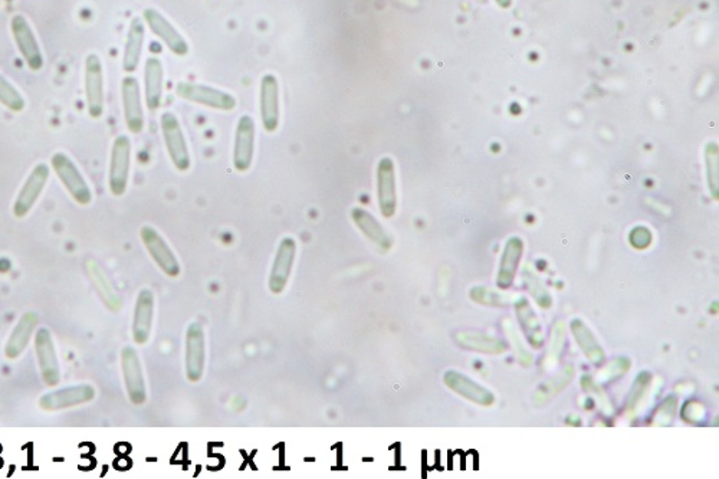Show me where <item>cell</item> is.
Here are the masks:
<instances>
[{
	"mask_svg": "<svg viewBox=\"0 0 719 479\" xmlns=\"http://www.w3.org/2000/svg\"><path fill=\"white\" fill-rule=\"evenodd\" d=\"M121 370L125 390L132 405L141 406L147 400L146 380L137 351L124 347L121 351Z\"/></svg>",
	"mask_w": 719,
	"mask_h": 479,
	"instance_id": "11",
	"label": "cell"
},
{
	"mask_svg": "<svg viewBox=\"0 0 719 479\" xmlns=\"http://www.w3.org/2000/svg\"><path fill=\"white\" fill-rule=\"evenodd\" d=\"M500 7H504V9H508V7H511L512 0H495Z\"/></svg>",
	"mask_w": 719,
	"mask_h": 479,
	"instance_id": "42",
	"label": "cell"
},
{
	"mask_svg": "<svg viewBox=\"0 0 719 479\" xmlns=\"http://www.w3.org/2000/svg\"><path fill=\"white\" fill-rule=\"evenodd\" d=\"M130 164H131V140L121 134L112 142L110 171H108V186L115 198L124 196L129 188Z\"/></svg>",
	"mask_w": 719,
	"mask_h": 479,
	"instance_id": "3",
	"label": "cell"
},
{
	"mask_svg": "<svg viewBox=\"0 0 719 479\" xmlns=\"http://www.w3.org/2000/svg\"><path fill=\"white\" fill-rule=\"evenodd\" d=\"M51 166L71 198L77 201L78 205H90L92 201V191L71 157L66 156L65 153H55L51 159Z\"/></svg>",
	"mask_w": 719,
	"mask_h": 479,
	"instance_id": "2",
	"label": "cell"
},
{
	"mask_svg": "<svg viewBox=\"0 0 719 479\" xmlns=\"http://www.w3.org/2000/svg\"><path fill=\"white\" fill-rule=\"evenodd\" d=\"M95 399V389L91 385H77L44 395L39 406L46 412L70 409V407L87 405Z\"/></svg>",
	"mask_w": 719,
	"mask_h": 479,
	"instance_id": "15",
	"label": "cell"
},
{
	"mask_svg": "<svg viewBox=\"0 0 719 479\" xmlns=\"http://www.w3.org/2000/svg\"><path fill=\"white\" fill-rule=\"evenodd\" d=\"M522 277H524L527 289H529L534 301L539 304V308H551V306H553V297L549 294V289L544 287L541 279H539V275L535 274L530 268H525Z\"/></svg>",
	"mask_w": 719,
	"mask_h": 479,
	"instance_id": "32",
	"label": "cell"
},
{
	"mask_svg": "<svg viewBox=\"0 0 719 479\" xmlns=\"http://www.w3.org/2000/svg\"><path fill=\"white\" fill-rule=\"evenodd\" d=\"M296 242L294 238L286 237L279 242L277 255L274 258V264H272L271 274H269V282L267 287L271 289L272 294H281L288 285L289 279H291L292 268L296 262Z\"/></svg>",
	"mask_w": 719,
	"mask_h": 479,
	"instance_id": "14",
	"label": "cell"
},
{
	"mask_svg": "<svg viewBox=\"0 0 719 479\" xmlns=\"http://www.w3.org/2000/svg\"><path fill=\"white\" fill-rule=\"evenodd\" d=\"M161 132H163L164 144L171 163L179 171H188L190 169V153L185 132L181 130L180 122L173 112H163L160 117Z\"/></svg>",
	"mask_w": 719,
	"mask_h": 479,
	"instance_id": "4",
	"label": "cell"
},
{
	"mask_svg": "<svg viewBox=\"0 0 719 479\" xmlns=\"http://www.w3.org/2000/svg\"><path fill=\"white\" fill-rule=\"evenodd\" d=\"M456 343L466 350L478 351L485 355H502L508 348L507 341L502 338L475 331H461L456 334Z\"/></svg>",
	"mask_w": 719,
	"mask_h": 479,
	"instance_id": "28",
	"label": "cell"
},
{
	"mask_svg": "<svg viewBox=\"0 0 719 479\" xmlns=\"http://www.w3.org/2000/svg\"><path fill=\"white\" fill-rule=\"evenodd\" d=\"M351 220L357 226L360 232L364 235L370 242L374 243L380 249L389 250L393 247V240L389 233L384 230L379 220H375L372 213L365 209L355 208L351 210Z\"/></svg>",
	"mask_w": 719,
	"mask_h": 479,
	"instance_id": "25",
	"label": "cell"
},
{
	"mask_svg": "<svg viewBox=\"0 0 719 479\" xmlns=\"http://www.w3.org/2000/svg\"><path fill=\"white\" fill-rule=\"evenodd\" d=\"M375 181H377V203L380 212L383 218L390 220L396 215L397 210L396 169H394V161L390 157H383L379 160Z\"/></svg>",
	"mask_w": 719,
	"mask_h": 479,
	"instance_id": "9",
	"label": "cell"
},
{
	"mask_svg": "<svg viewBox=\"0 0 719 479\" xmlns=\"http://www.w3.org/2000/svg\"><path fill=\"white\" fill-rule=\"evenodd\" d=\"M478 4H487V0H476Z\"/></svg>",
	"mask_w": 719,
	"mask_h": 479,
	"instance_id": "43",
	"label": "cell"
},
{
	"mask_svg": "<svg viewBox=\"0 0 719 479\" xmlns=\"http://www.w3.org/2000/svg\"><path fill=\"white\" fill-rule=\"evenodd\" d=\"M185 344L186 376L191 383L200 382L206 366V337L200 324L189 326Z\"/></svg>",
	"mask_w": 719,
	"mask_h": 479,
	"instance_id": "10",
	"label": "cell"
},
{
	"mask_svg": "<svg viewBox=\"0 0 719 479\" xmlns=\"http://www.w3.org/2000/svg\"><path fill=\"white\" fill-rule=\"evenodd\" d=\"M706 171H708L709 191L713 198L718 199L719 184V163H718V146L715 142H709L705 153Z\"/></svg>",
	"mask_w": 719,
	"mask_h": 479,
	"instance_id": "37",
	"label": "cell"
},
{
	"mask_svg": "<svg viewBox=\"0 0 719 479\" xmlns=\"http://www.w3.org/2000/svg\"><path fill=\"white\" fill-rule=\"evenodd\" d=\"M121 98L125 125L132 134H140L144 130L146 120H144L143 104H141V91H140L139 81L136 78H122Z\"/></svg>",
	"mask_w": 719,
	"mask_h": 479,
	"instance_id": "17",
	"label": "cell"
},
{
	"mask_svg": "<svg viewBox=\"0 0 719 479\" xmlns=\"http://www.w3.org/2000/svg\"><path fill=\"white\" fill-rule=\"evenodd\" d=\"M564 347H566V326L563 321H557L556 326L551 328L549 346L547 348L546 357L542 360V368L546 372H549L559 366Z\"/></svg>",
	"mask_w": 719,
	"mask_h": 479,
	"instance_id": "31",
	"label": "cell"
},
{
	"mask_svg": "<svg viewBox=\"0 0 719 479\" xmlns=\"http://www.w3.org/2000/svg\"><path fill=\"white\" fill-rule=\"evenodd\" d=\"M515 314H517L518 323L522 327L527 340L534 348H541L544 346V331L537 314L532 311L529 299L525 297L517 298L514 304Z\"/></svg>",
	"mask_w": 719,
	"mask_h": 479,
	"instance_id": "27",
	"label": "cell"
},
{
	"mask_svg": "<svg viewBox=\"0 0 719 479\" xmlns=\"http://www.w3.org/2000/svg\"><path fill=\"white\" fill-rule=\"evenodd\" d=\"M49 167L45 163H39L32 169L28 179L19 191L14 203V215L18 220H24L29 215L32 209L35 208L36 201L41 198L42 191H45L49 181Z\"/></svg>",
	"mask_w": 719,
	"mask_h": 479,
	"instance_id": "8",
	"label": "cell"
},
{
	"mask_svg": "<svg viewBox=\"0 0 719 479\" xmlns=\"http://www.w3.org/2000/svg\"><path fill=\"white\" fill-rule=\"evenodd\" d=\"M163 64L156 56H150L144 64V95L150 112H156L163 100Z\"/></svg>",
	"mask_w": 719,
	"mask_h": 479,
	"instance_id": "22",
	"label": "cell"
},
{
	"mask_svg": "<svg viewBox=\"0 0 719 479\" xmlns=\"http://www.w3.org/2000/svg\"><path fill=\"white\" fill-rule=\"evenodd\" d=\"M11 31L24 64L28 65L29 70L39 73L44 68L45 61L39 48L35 32L29 24L28 19L24 18V15H15L11 19Z\"/></svg>",
	"mask_w": 719,
	"mask_h": 479,
	"instance_id": "6",
	"label": "cell"
},
{
	"mask_svg": "<svg viewBox=\"0 0 719 479\" xmlns=\"http://www.w3.org/2000/svg\"><path fill=\"white\" fill-rule=\"evenodd\" d=\"M443 382H445L449 389L455 392L456 395L465 397V399L476 403V405H480V406H492L493 403H495V396H493L492 393H491L487 387L478 385V383L473 382L468 376L462 375V373H445V376H443Z\"/></svg>",
	"mask_w": 719,
	"mask_h": 479,
	"instance_id": "20",
	"label": "cell"
},
{
	"mask_svg": "<svg viewBox=\"0 0 719 479\" xmlns=\"http://www.w3.org/2000/svg\"><path fill=\"white\" fill-rule=\"evenodd\" d=\"M83 83L88 115L92 120H100L105 112L104 65L97 54H90L85 58Z\"/></svg>",
	"mask_w": 719,
	"mask_h": 479,
	"instance_id": "1",
	"label": "cell"
},
{
	"mask_svg": "<svg viewBox=\"0 0 719 479\" xmlns=\"http://www.w3.org/2000/svg\"><path fill=\"white\" fill-rule=\"evenodd\" d=\"M255 154V122L245 114L238 122L233 146V166L239 173L249 171Z\"/></svg>",
	"mask_w": 719,
	"mask_h": 479,
	"instance_id": "16",
	"label": "cell"
},
{
	"mask_svg": "<svg viewBox=\"0 0 719 479\" xmlns=\"http://www.w3.org/2000/svg\"><path fill=\"white\" fill-rule=\"evenodd\" d=\"M504 330L505 334L508 336V338H510V344H511L512 348H514V353L515 356H517L518 363H520L521 366H524V367H529V366H531V351H530L529 348H527V346H525L521 336L518 334L517 327H515V324L512 323L511 319H504Z\"/></svg>",
	"mask_w": 719,
	"mask_h": 479,
	"instance_id": "34",
	"label": "cell"
},
{
	"mask_svg": "<svg viewBox=\"0 0 719 479\" xmlns=\"http://www.w3.org/2000/svg\"><path fill=\"white\" fill-rule=\"evenodd\" d=\"M140 238L143 240L147 252L150 257L153 258L157 267L160 268L167 277L178 279L180 275V264H179L178 257L174 255L173 250L167 245L160 233L157 232L153 226L146 225L140 230Z\"/></svg>",
	"mask_w": 719,
	"mask_h": 479,
	"instance_id": "7",
	"label": "cell"
},
{
	"mask_svg": "<svg viewBox=\"0 0 719 479\" xmlns=\"http://www.w3.org/2000/svg\"><path fill=\"white\" fill-rule=\"evenodd\" d=\"M146 29L139 16L130 22L129 32L125 38L124 55H122V70L125 73H136L139 68L141 54H143Z\"/></svg>",
	"mask_w": 719,
	"mask_h": 479,
	"instance_id": "23",
	"label": "cell"
},
{
	"mask_svg": "<svg viewBox=\"0 0 719 479\" xmlns=\"http://www.w3.org/2000/svg\"><path fill=\"white\" fill-rule=\"evenodd\" d=\"M682 416L689 424H698L705 417V409L699 402H688L682 409Z\"/></svg>",
	"mask_w": 719,
	"mask_h": 479,
	"instance_id": "40",
	"label": "cell"
},
{
	"mask_svg": "<svg viewBox=\"0 0 719 479\" xmlns=\"http://www.w3.org/2000/svg\"><path fill=\"white\" fill-rule=\"evenodd\" d=\"M35 355L38 358L42 380L48 387H55L60 383V361L56 355L55 344L48 328H39L35 336Z\"/></svg>",
	"mask_w": 719,
	"mask_h": 479,
	"instance_id": "12",
	"label": "cell"
},
{
	"mask_svg": "<svg viewBox=\"0 0 719 479\" xmlns=\"http://www.w3.org/2000/svg\"><path fill=\"white\" fill-rule=\"evenodd\" d=\"M0 104L9 112H21L26 108V101L11 81L0 73Z\"/></svg>",
	"mask_w": 719,
	"mask_h": 479,
	"instance_id": "33",
	"label": "cell"
},
{
	"mask_svg": "<svg viewBox=\"0 0 719 479\" xmlns=\"http://www.w3.org/2000/svg\"><path fill=\"white\" fill-rule=\"evenodd\" d=\"M630 360L626 357H617L603 368L601 372L598 373V382H612L613 379H617L620 376L626 375L629 372Z\"/></svg>",
	"mask_w": 719,
	"mask_h": 479,
	"instance_id": "38",
	"label": "cell"
},
{
	"mask_svg": "<svg viewBox=\"0 0 719 479\" xmlns=\"http://www.w3.org/2000/svg\"><path fill=\"white\" fill-rule=\"evenodd\" d=\"M176 93L181 100L190 101L203 107L215 108L220 112H232L237 108V98L232 94L202 83L181 81L176 87Z\"/></svg>",
	"mask_w": 719,
	"mask_h": 479,
	"instance_id": "5",
	"label": "cell"
},
{
	"mask_svg": "<svg viewBox=\"0 0 719 479\" xmlns=\"http://www.w3.org/2000/svg\"><path fill=\"white\" fill-rule=\"evenodd\" d=\"M676 410H678V400H676V397H667V399L660 405L656 414H655V425H659V426L671 425L675 415H676Z\"/></svg>",
	"mask_w": 719,
	"mask_h": 479,
	"instance_id": "39",
	"label": "cell"
},
{
	"mask_svg": "<svg viewBox=\"0 0 719 479\" xmlns=\"http://www.w3.org/2000/svg\"><path fill=\"white\" fill-rule=\"evenodd\" d=\"M38 321V316L34 311H28V313H24L19 318L14 331L7 338L6 346H5V356H6V358L16 360V358L21 357L22 353L28 347L32 336L35 333Z\"/></svg>",
	"mask_w": 719,
	"mask_h": 479,
	"instance_id": "21",
	"label": "cell"
},
{
	"mask_svg": "<svg viewBox=\"0 0 719 479\" xmlns=\"http://www.w3.org/2000/svg\"><path fill=\"white\" fill-rule=\"evenodd\" d=\"M143 18L146 24H149L150 31L153 32L157 38H160L164 42V45L169 48L171 54L178 56L188 55V41L178 29L174 28L173 24L164 15H161L154 7H147V9H144Z\"/></svg>",
	"mask_w": 719,
	"mask_h": 479,
	"instance_id": "13",
	"label": "cell"
},
{
	"mask_svg": "<svg viewBox=\"0 0 719 479\" xmlns=\"http://www.w3.org/2000/svg\"><path fill=\"white\" fill-rule=\"evenodd\" d=\"M87 274L90 281L94 285L95 291L104 302L107 308L112 313H119L122 307L121 298L119 292L115 291L114 285L108 279L107 274L102 271V268L95 260H88Z\"/></svg>",
	"mask_w": 719,
	"mask_h": 479,
	"instance_id": "26",
	"label": "cell"
},
{
	"mask_svg": "<svg viewBox=\"0 0 719 479\" xmlns=\"http://www.w3.org/2000/svg\"><path fill=\"white\" fill-rule=\"evenodd\" d=\"M650 382H652V376L650 373L642 372L637 376L636 380L633 383L632 389H630L629 396L626 400V412L627 415L635 414V410L640 406L645 396H646L647 390H649Z\"/></svg>",
	"mask_w": 719,
	"mask_h": 479,
	"instance_id": "35",
	"label": "cell"
},
{
	"mask_svg": "<svg viewBox=\"0 0 719 479\" xmlns=\"http://www.w3.org/2000/svg\"><path fill=\"white\" fill-rule=\"evenodd\" d=\"M261 122L265 132H274L278 130L279 117V83L278 78L267 73L261 80Z\"/></svg>",
	"mask_w": 719,
	"mask_h": 479,
	"instance_id": "18",
	"label": "cell"
},
{
	"mask_svg": "<svg viewBox=\"0 0 719 479\" xmlns=\"http://www.w3.org/2000/svg\"><path fill=\"white\" fill-rule=\"evenodd\" d=\"M630 243L637 249H645L652 243V233L647 228H636L630 233Z\"/></svg>",
	"mask_w": 719,
	"mask_h": 479,
	"instance_id": "41",
	"label": "cell"
},
{
	"mask_svg": "<svg viewBox=\"0 0 719 479\" xmlns=\"http://www.w3.org/2000/svg\"><path fill=\"white\" fill-rule=\"evenodd\" d=\"M571 333H573L574 340L577 341L578 347L581 348L588 361L595 366L603 365V361L606 358L605 350L601 347L593 331L588 328V324L578 318L573 319L571 321Z\"/></svg>",
	"mask_w": 719,
	"mask_h": 479,
	"instance_id": "29",
	"label": "cell"
},
{
	"mask_svg": "<svg viewBox=\"0 0 719 479\" xmlns=\"http://www.w3.org/2000/svg\"><path fill=\"white\" fill-rule=\"evenodd\" d=\"M522 252H524V242L521 238L512 237L505 243L504 254L500 258V271H498V288L508 289L511 287L517 277Z\"/></svg>",
	"mask_w": 719,
	"mask_h": 479,
	"instance_id": "24",
	"label": "cell"
},
{
	"mask_svg": "<svg viewBox=\"0 0 719 479\" xmlns=\"http://www.w3.org/2000/svg\"><path fill=\"white\" fill-rule=\"evenodd\" d=\"M471 298L478 304L490 307H508L510 306V297L495 291V289L487 288V287H475L471 289Z\"/></svg>",
	"mask_w": 719,
	"mask_h": 479,
	"instance_id": "36",
	"label": "cell"
},
{
	"mask_svg": "<svg viewBox=\"0 0 719 479\" xmlns=\"http://www.w3.org/2000/svg\"><path fill=\"white\" fill-rule=\"evenodd\" d=\"M574 375L576 373H574L573 366H566V367L561 368L554 377L547 380L546 383H542L539 389L535 390L532 402L537 406H544L547 403L551 402L554 397L559 396V393L566 389L567 386L570 385L571 380L574 379Z\"/></svg>",
	"mask_w": 719,
	"mask_h": 479,
	"instance_id": "30",
	"label": "cell"
},
{
	"mask_svg": "<svg viewBox=\"0 0 719 479\" xmlns=\"http://www.w3.org/2000/svg\"><path fill=\"white\" fill-rule=\"evenodd\" d=\"M154 296L150 289H141L137 296L134 317H132V338L139 346L150 340L153 328Z\"/></svg>",
	"mask_w": 719,
	"mask_h": 479,
	"instance_id": "19",
	"label": "cell"
}]
</instances>
